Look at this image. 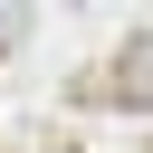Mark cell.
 Returning <instances> with one entry per match:
<instances>
[{
  "label": "cell",
  "instance_id": "6da1fadb",
  "mask_svg": "<svg viewBox=\"0 0 153 153\" xmlns=\"http://www.w3.org/2000/svg\"><path fill=\"white\" fill-rule=\"evenodd\" d=\"M115 105H134V115H153V38H134V48L115 57Z\"/></svg>",
  "mask_w": 153,
  "mask_h": 153
},
{
  "label": "cell",
  "instance_id": "7a4b0ae2",
  "mask_svg": "<svg viewBox=\"0 0 153 153\" xmlns=\"http://www.w3.org/2000/svg\"><path fill=\"white\" fill-rule=\"evenodd\" d=\"M19 38H29V10H19V0H0V48H19Z\"/></svg>",
  "mask_w": 153,
  "mask_h": 153
}]
</instances>
